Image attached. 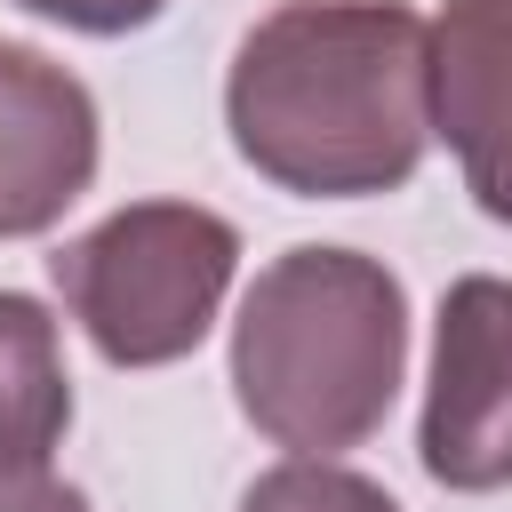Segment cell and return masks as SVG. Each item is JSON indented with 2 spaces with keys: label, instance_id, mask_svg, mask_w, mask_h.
<instances>
[{
  "label": "cell",
  "instance_id": "cell-9",
  "mask_svg": "<svg viewBox=\"0 0 512 512\" xmlns=\"http://www.w3.org/2000/svg\"><path fill=\"white\" fill-rule=\"evenodd\" d=\"M16 8H32V16H48V24H64V32H96V40H112V32L152 24L168 0H16Z\"/></svg>",
  "mask_w": 512,
  "mask_h": 512
},
{
  "label": "cell",
  "instance_id": "cell-2",
  "mask_svg": "<svg viewBox=\"0 0 512 512\" xmlns=\"http://www.w3.org/2000/svg\"><path fill=\"white\" fill-rule=\"evenodd\" d=\"M408 368V296L360 248H288L256 272L232 320L240 416L296 456L360 448Z\"/></svg>",
  "mask_w": 512,
  "mask_h": 512
},
{
  "label": "cell",
  "instance_id": "cell-8",
  "mask_svg": "<svg viewBox=\"0 0 512 512\" xmlns=\"http://www.w3.org/2000/svg\"><path fill=\"white\" fill-rule=\"evenodd\" d=\"M240 512H400V504L376 480H360V472H344L328 456H288L264 480H248Z\"/></svg>",
  "mask_w": 512,
  "mask_h": 512
},
{
  "label": "cell",
  "instance_id": "cell-10",
  "mask_svg": "<svg viewBox=\"0 0 512 512\" xmlns=\"http://www.w3.org/2000/svg\"><path fill=\"white\" fill-rule=\"evenodd\" d=\"M0 512H96V504L40 464V472H0Z\"/></svg>",
  "mask_w": 512,
  "mask_h": 512
},
{
  "label": "cell",
  "instance_id": "cell-5",
  "mask_svg": "<svg viewBox=\"0 0 512 512\" xmlns=\"http://www.w3.org/2000/svg\"><path fill=\"white\" fill-rule=\"evenodd\" d=\"M96 184V96L56 56L0 40V240L48 232Z\"/></svg>",
  "mask_w": 512,
  "mask_h": 512
},
{
  "label": "cell",
  "instance_id": "cell-6",
  "mask_svg": "<svg viewBox=\"0 0 512 512\" xmlns=\"http://www.w3.org/2000/svg\"><path fill=\"white\" fill-rule=\"evenodd\" d=\"M432 128L464 192L512 224V0H448L432 24Z\"/></svg>",
  "mask_w": 512,
  "mask_h": 512
},
{
  "label": "cell",
  "instance_id": "cell-1",
  "mask_svg": "<svg viewBox=\"0 0 512 512\" xmlns=\"http://www.w3.org/2000/svg\"><path fill=\"white\" fill-rule=\"evenodd\" d=\"M224 120L296 200L400 192L432 144V32L400 0H280L232 56Z\"/></svg>",
  "mask_w": 512,
  "mask_h": 512
},
{
  "label": "cell",
  "instance_id": "cell-3",
  "mask_svg": "<svg viewBox=\"0 0 512 512\" xmlns=\"http://www.w3.org/2000/svg\"><path fill=\"white\" fill-rule=\"evenodd\" d=\"M48 272L112 368H168L216 328L240 272V232L200 200H136L64 240Z\"/></svg>",
  "mask_w": 512,
  "mask_h": 512
},
{
  "label": "cell",
  "instance_id": "cell-4",
  "mask_svg": "<svg viewBox=\"0 0 512 512\" xmlns=\"http://www.w3.org/2000/svg\"><path fill=\"white\" fill-rule=\"evenodd\" d=\"M416 456L456 496H488L512 480V280L496 272H464L440 296Z\"/></svg>",
  "mask_w": 512,
  "mask_h": 512
},
{
  "label": "cell",
  "instance_id": "cell-7",
  "mask_svg": "<svg viewBox=\"0 0 512 512\" xmlns=\"http://www.w3.org/2000/svg\"><path fill=\"white\" fill-rule=\"evenodd\" d=\"M64 424H72L64 336L32 296L0 288V472H40L64 448Z\"/></svg>",
  "mask_w": 512,
  "mask_h": 512
}]
</instances>
